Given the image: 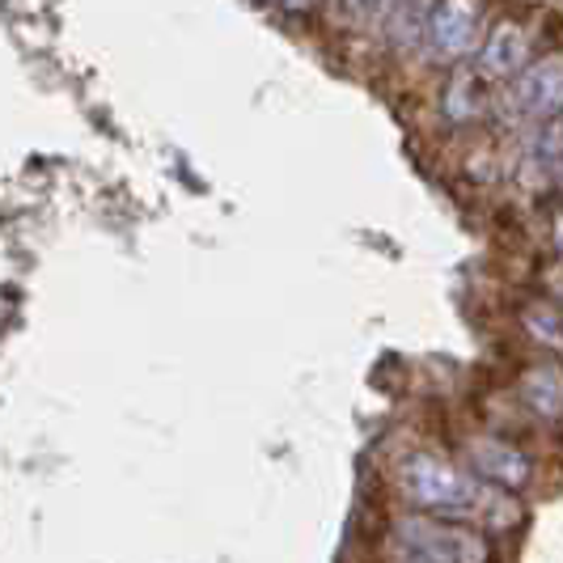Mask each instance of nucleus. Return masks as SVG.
<instances>
[{"instance_id":"obj_15","label":"nucleus","mask_w":563,"mask_h":563,"mask_svg":"<svg viewBox=\"0 0 563 563\" xmlns=\"http://www.w3.org/2000/svg\"><path fill=\"white\" fill-rule=\"evenodd\" d=\"M551 242H555V251H560V258H563V208L555 212V221H551Z\"/></svg>"},{"instance_id":"obj_3","label":"nucleus","mask_w":563,"mask_h":563,"mask_svg":"<svg viewBox=\"0 0 563 563\" xmlns=\"http://www.w3.org/2000/svg\"><path fill=\"white\" fill-rule=\"evenodd\" d=\"M487 26H492V0H432L423 26L428 56L441 64H466L483 47Z\"/></svg>"},{"instance_id":"obj_14","label":"nucleus","mask_w":563,"mask_h":563,"mask_svg":"<svg viewBox=\"0 0 563 563\" xmlns=\"http://www.w3.org/2000/svg\"><path fill=\"white\" fill-rule=\"evenodd\" d=\"M280 4L288 9V13H313L322 0H280Z\"/></svg>"},{"instance_id":"obj_1","label":"nucleus","mask_w":563,"mask_h":563,"mask_svg":"<svg viewBox=\"0 0 563 563\" xmlns=\"http://www.w3.org/2000/svg\"><path fill=\"white\" fill-rule=\"evenodd\" d=\"M398 492L402 500L420 512H441V517H462L475 521L487 534H508L521 526L526 508L512 496V487L487 483L471 466H457L445 453H407L398 466Z\"/></svg>"},{"instance_id":"obj_4","label":"nucleus","mask_w":563,"mask_h":563,"mask_svg":"<svg viewBox=\"0 0 563 563\" xmlns=\"http://www.w3.org/2000/svg\"><path fill=\"white\" fill-rule=\"evenodd\" d=\"M500 107L517 119H530V123L555 119L563 111V52L534 56L512 81H505Z\"/></svg>"},{"instance_id":"obj_5","label":"nucleus","mask_w":563,"mask_h":563,"mask_svg":"<svg viewBox=\"0 0 563 563\" xmlns=\"http://www.w3.org/2000/svg\"><path fill=\"white\" fill-rule=\"evenodd\" d=\"M534 47H538V34H534V26H530V18L508 13V18H496V22L487 26L483 47L475 52V64H479L496 85H505L534 59Z\"/></svg>"},{"instance_id":"obj_13","label":"nucleus","mask_w":563,"mask_h":563,"mask_svg":"<svg viewBox=\"0 0 563 563\" xmlns=\"http://www.w3.org/2000/svg\"><path fill=\"white\" fill-rule=\"evenodd\" d=\"M547 292L563 306V263H555V267L547 272Z\"/></svg>"},{"instance_id":"obj_6","label":"nucleus","mask_w":563,"mask_h":563,"mask_svg":"<svg viewBox=\"0 0 563 563\" xmlns=\"http://www.w3.org/2000/svg\"><path fill=\"white\" fill-rule=\"evenodd\" d=\"M496 111H500L496 81L483 73L479 64H453V73L441 85L445 123H453V128H483Z\"/></svg>"},{"instance_id":"obj_12","label":"nucleus","mask_w":563,"mask_h":563,"mask_svg":"<svg viewBox=\"0 0 563 563\" xmlns=\"http://www.w3.org/2000/svg\"><path fill=\"white\" fill-rule=\"evenodd\" d=\"M551 153H563V111L547 119L538 132V157H551Z\"/></svg>"},{"instance_id":"obj_2","label":"nucleus","mask_w":563,"mask_h":563,"mask_svg":"<svg viewBox=\"0 0 563 563\" xmlns=\"http://www.w3.org/2000/svg\"><path fill=\"white\" fill-rule=\"evenodd\" d=\"M390 555L398 560H423V563H479L492 560L496 547L492 534L475 526V521H462V517H441V512H407L390 526Z\"/></svg>"},{"instance_id":"obj_8","label":"nucleus","mask_w":563,"mask_h":563,"mask_svg":"<svg viewBox=\"0 0 563 563\" xmlns=\"http://www.w3.org/2000/svg\"><path fill=\"white\" fill-rule=\"evenodd\" d=\"M521 407L538 420H560L563 416V361L551 356L547 365L521 373Z\"/></svg>"},{"instance_id":"obj_7","label":"nucleus","mask_w":563,"mask_h":563,"mask_svg":"<svg viewBox=\"0 0 563 563\" xmlns=\"http://www.w3.org/2000/svg\"><path fill=\"white\" fill-rule=\"evenodd\" d=\"M462 453H466V466L475 475H483L487 483H500V487L521 492L526 483L534 479V457L521 450L517 441L500 437V432H475Z\"/></svg>"},{"instance_id":"obj_11","label":"nucleus","mask_w":563,"mask_h":563,"mask_svg":"<svg viewBox=\"0 0 563 563\" xmlns=\"http://www.w3.org/2000/svg\"><path fill=\"white\" fill-rule=\"evenodd\" d=\"M538 191H542V196L563 199V153L538 157Z\"/></svg>"},{"instance_id":"obj_9","label":"nucleus","mask_w":563,"mask_h":563,"mask_svg":"<svg viewBox=\"0 0 563 563\" xmlns=\"http://www.w3.org/2000/svg\"><path fill=\"white\" fill-rule=\"evenodd\" d=\"M517 322H521V335L530 339L534 347H542L547 356H560L563 361V306L551 292L526 301V306L517 310Z\"/></svg>"},{"instance_id":"obj_10","label":"nucleus","mask_w":563,"mask_h":563,"mask_svg":"<svg viewBox=\"0 0 563 563\" xmlns=\"http://www.w3.org/2000/svg\"><path fill=\"white\" fill-rule=\"evenodd\" d=\"M390 0H335V18L347 22V26H361V22H373L386 13Z\"/></svg>"}]
</instances>
